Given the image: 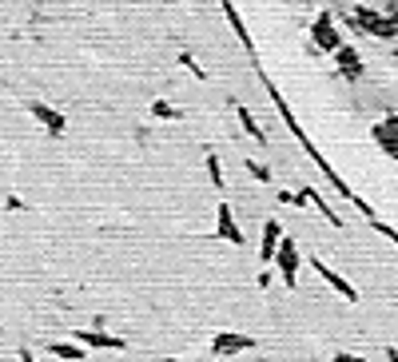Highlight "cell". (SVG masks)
<instances>
[{
  "instance_id": "9c48e42d",
  "label": "cell",
  "mask_w": 398,
  "mask_h": 362,
  "mask_svg": "<svg viewBox=\"0 0 398 362\" xmlns=\"http://www.w3.org/2000/svg\"><path fill=\"white\" fill-rule=\"evenodd\" d=\"M28 112H32V116L40 120V124L48 127V136H64V127H68V120H64V116L56 112V108H48V104L32 100V104H28Z\"/></svg>"
},
{
  "instance_id": "8992f818",
  "label": "cell",
  "mask_w": 398,
  "mask_h": 362,
  "mask_svg": "<svg viewBox=\"0 0 398 362\" xmlns=\"http://www.w3.org/2000/svg\"><path fill=\"white\" fill-rule=\"evenodd\" d=\"M311 267H315V271H319V279H323L327 287H335V295H343V299H347V302H359V291L350 287V283H347V279H343V275H338L335 267H327L323 259H311Z\"/></svg>"
},
{
  "instance_id": "603a6c76",
  "label": "cell",
  "mask_w": 398,
  "mask_h": 362,
  "mask_svg": "<svg viewBox=\"0 0 398 362\" xmlns=\"http://www.w3.org/2000/svg\"><path fill=\"white\" fill-rule=\"evenodd\" d=\"M167 362H184V358H167Z\"/></svg>"
},
{
  "instance_id": "ffe728a7",
  "label": "cell",
  "mask_w": 398,
  "mask_h": 362,
  "mask_svg": "<svg viewBox=\"0 0 398 362\" xmlns=\"http://www.w3.org/2000/svg\"><path fill=\"white\" fill-rule=\"evenodd\" d=\"M335 362H366V358H359V354H335Z\"/></svg>"
},
{
  "instance_id": "5bb4252c",
  "label": "cell",
  "mask_w": 398,
  "mask_h": 362,
  "mask_svg": "<svg viewBox=\"0 0 398 362\" xmlns=\"http://www.w3.org/2000/svg\"><path fill=\"white\" fill-rule=\"evenodd\" d=\"M151 116H156V120H179V108H172L167 100H156L151 104Z\"/></svg>"
},
{
  "instance_id": "5b68a950",
  "label": "cell",
  "mask_w": 398,
  "mask_h": 362,
  "mask_svg": "<svg viewBox=\"0 0 398 362\" xmlns=\"http://www.w3.org/2000/svg\"><path fill=\"white\" fill-rule=\"evenodd\" d=\"M215 231H219V239H227V243L243 247V227L235 223V211H231V203H219V207H215Z\"/></svg>"
},
{
  "instance_id": "cb8c5ba5",
  "label": "cell",
  "mask_w": 398,
  "mask_h": 362,
  "mask_svg": "<svg viewBox=\"0 0 398 362\" xmlns=\"http://www.w3.org/2000/svg\"><path fill=\"white\" fill-rule=\"evenodd\" d=\"M163 4H175V0H163Z\"/></svg>"
},
{
  "instance_id": "ac0fdd59",
  "label": "cell",
  "mask_w": 398,
  "mask_h": 362,
  "mask_svg": "<svg viewBox=\"0 0 398 362\" xmlns=\"http://www.w3.org/2000/svg\"><path fill=\"white\" fill-rule=\"evenodd\" d=\"M374 139H378V148H383L390 160H398V139L394 136H374Z\"/></svg>"
},
{
  "instance_id": "d6986e66",
  "label": "cell",
  "mask_w": 398,
  "mask_h": 362,
  "mask_svg": "<svg viewBox=\"0 0 398 362\" xmlns=\"http://www.w3.org/2000/svg\"><path fill=\"white\" fill-rule=\"evenodd\" d=\"M247 172L255 175V179H263V183H271V172H267V167H263L259 160H247Z\"/></svg>"
},
{
  "instance_id": "2e32d148",
  "label": "cell",
  "mask_w": 398,
  "mask_h": 362,
  "mask_svg": "<svg viewBox=\"0 0 398 362\" xmlns=\"http://www.w3.org/2000/svg\"><path fill=\"white\" fill-rule=\"evenodd\" d=\"M374 136H394L398 139V116H390V120H383V124H374Z\"/></svg>"
},
{
  "instance_id": "3957f363",
  "label": "cell",
  "mask_w": 398,
  "mask_h": 362,
  "mask_svg": "<svg viewBox=\"0 0 398 362\" xmlns=\"http://www.w3.org/2000/svg\"><path fill=\"white\" fill-rule=\"evenodd\" d=\"M298 247L291 243V239H283V247H279V255H275V271H279V279H283V287L295 291L298 283Z\"/></svg>"
},
{
  "instance_id": "ba28073f",
  "label": "cell",
  "mask_w": 398,
  "mask_h": 362,
  "mask_svg": "<svg viewBox=\"0 0 398 362\" xmlns=\"http://www.w3.org/2000/svg\"><path fill=\"white\" fill-rule=\"evenodd\" d=\"M76 342L80 347H92V350H128L124 338H116V335H104V330H76Z\"/></svg>"
},
{
  "instance_id": "e0dca14e",
  "label": "cell",
  "mask_w": 398,
  "mask_h": 362,
  "mask_svg": "<svg viewBox=\"0 0 398 362\" xmlns=\"http://www.w3.org/2000/svg\"><path fill=\"white\" fill-rule=\"evenodd\" d=\"M179 64H184V68H191V76H195V80H207V72L191 60V52H179Z\"/></svg>"
},
{
  "instance_id": "6da1fadb",
  "label": "cell",
  "mask_w": 398,
  "mask_h": 362,
  "mask_svg": "<svg viewBox=\"0 0 398 362\" xmlns=\"http://www.w3.org/2000/svg\"><path fill=\"white\" fill-rule=\"evenodd\" d=\"M311 36H315V48H319V52H331V56H335V52L343 48V36H338L335 13H319V16H315Z\"/></svg>"
},
{
  "instance_id": "4fadbf2b",
  "label": "cell",
  "mask_w": 398,
  "mask_h": 362,
  "mask_svg": "<svg viewBox=\"0 0 398 362\" xmlns=\"http://www.w3.org/2000/svg\"><path fill=\"white\" fill-rule=\"evenodd\" d=\"M207 175H212L215 191H224V167H219V155H215V151H207Z\"/></svg>"
},
{
  "instance_id": "8fae6325",
  "label": "cell",
  "mask_w": 398,
  "mask_h": 362,
  "mask_svg": "<svg viewBox=\"0 0 398 362\" xmlns=\"http://www.w3.org/2000/svg\"><path fill=\"white\" fill-rule=\"evenodd\" d=\"M48 354H56L64 362H84V347L80 342H48Z\"/></svg>"
},
{
  "instance_id": "7a4b0ae2",
  "label": "cell",
  "mask_w": 398,
  "mask_h": 362,
  "mask_svg": "<svg viewBox=\"0 0 398 362\" xmlns=\"http://www.w3.org/2000/svg\"><path fill=\"white\" fill-rule=\"evenodd\" d=\"M259 342L251 335H239V330H219V335L207 342V350H212L215 358H227V354H243V350H255Z\"/></svg>"
},
{
  "instance_id": "9a60e30c",
  "label": "cell",
  "mask_w": 398,
  "mask_h": 362,
  "mask_svg": "<svg viewBox=\"0 0 398 362\" xmlns=\"http://www.w3.org/2000/svg\"><path fill=\"white\" fill-rule=\"evenodd\" d=\"M307 195H311V203H315V207H319V211L327 215V219H331V223H335V227H343V219L335 215V207H327V200L319 195V191H307Z\"/></svg>"
},
{
  "instance_id": "d4e9b609",
  "label": "cell",
  "mask_w": 398,
  "mask_h": 362,
  "mask_svg": "<svg viewBox=\"0 0 398 362\" xmlns=\"http://www.w3.org/2000/svg\"><path fill=\"white\" fill-rule=\"evenodd\" d=\"M307 4H315V0H307Z\"/></svg>"
},
{
  "instance_id": "277c9868",
  "label": "cell",
  "mask_w": 398,
  "mask_h": 362,
  "mask_svg": "<svg viewBox=\"0 0 398 362\" xmlns=\"http://www.w3.org/2000/svg\"><path fill=\"white\" fill-rule=\"evenodd\" d=\"M355 25L366 28V32H374V36H383V40L398 36V20L394 16H378V13H366V8H355Z\"/></svg>"
},
{
  "instance_id": "7c38bea8",
  "label": "cell",
  "mask_w": 398,
  "mask_h": 362,
  "mask_svg": "<svg viewBox=\"0 0 398 362\" xmlns=\"http://www.w3.org/2000/svg\"><path fill=\"white\" fill-rule=\"evenodd\" d=\"M235 112H239V124H243V132H247L255 144H267V136L259 132V124H255V116H251V108H243V104H235Z\"/></svg>"
},
{
  "instance_id": "52a82bcc",
  "label": "cell",
  "mask_w": 398,
  "mask_h": 362,
  "mask_svg": "<svg viewBox=\"0 0 398 362\" xmlns=\"http://www.w3.org/2000/svg\"><path fill=\"white\" fill-rule=\"evenodd\" d=\"M283 227L275 223V219H267V223H263V243H259V263L263 267H271L275 263V255H279V247H283Z\"/></svg>"
},
{
  "instance_id": "30bf717a",
  "label": "cell",
  "mask_w": 398,
  "mask_h": 362,
  "mask_svg": "<svg viewBox=\"0 0 398 362\" xmlns=\"http://www.w3.org/2000/svg\"><path fill=\"white\" fill-rule=\"evenodd\" d=\"M335 68L343 80H359L362 76V64H359V52L350 48V44H343V48L335 52Z\"/></svg>"
},
{
  "instance_id": "44dd1931",
  "label": "cell",
  "mask_w": 398,
  "mask_h": 362,
  "mask_svg": "<svg viewBox=\"0 0 398 362\" xmlns=\"http://www.w3.org/2000/svg\"><path fill=\"white\" fill-rule=\"evenodd\" d=\"M386 362H398V347H386Z\"/></svg>"
},
{
  "instance_id": "7402d4cb",
  "label": "cell",
  "mask_w": 398,
  "mask_h": 362,
  "mask_svg": "<svg viewBox=\"0 0 398 362\" xmlns=\"http://www.w3.org/2000/svg\"><path fill=\"white\" fill-rule=\"evenodd\" d=\"M16 358H20V362H36L32 354H28V350H16Z\"/></svg>"
}]
</instances>
